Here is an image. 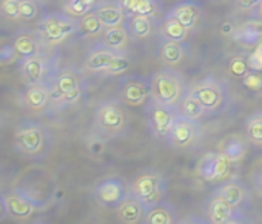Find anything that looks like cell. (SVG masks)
I'll list each match as a JSON object with an SVG mask.
<instances>
[{
    "label": "cell",
    "instance_id": "obj_1",
    "mask_svg": "<svg viewBox=\"0 0 262 224\" xmlns=\"http://www.w3.org/2000/svg\"><path fill=\"white\" fill-rule=\"evenodd\" d=\"M94 135L103 141H111L122 136L128 127V113L125 104L119 99L102 102L94 113Z\"/></svg>",
    "mask_w": 262,
    "mask_h": 224
},
{
    "label": "cell",
    "instance_id": "obj_2",
    "mask_svg": "<svg viewBox=\"0 0 262 224\" xmlns=\"http://www.w3.org/2000/svg\"><path fill=\"white\" fill-rule=\"evenodd\" d=\"M14 146L22 155L33 159H40L51 150L53 136L42 124L34 121H24L16 127Z\"/></svg>",
    "mask_w": 262,
    "mask_h": 224
},
{
    "label": "cell",
    "instance_id": "obj_3",
    "mask_svg": "<svg viewBox=\"0 0 262 224\" xmlns=\"http://www.w3.org/2000/svg\"><path fill=\"white\" fill-rule=\"evenodd\" d=\"M167 178L162 172L155 169H145L139 172L129 186V193L135 195L147 209L164 201L167 196Z\"/></svg>",
    "mask_w": 262,
    "mask_h": 224
},
{
    "label": "cell",
    "instance_id": "obj_4",
    "mask_svg": "<svg viewBox=\"0 0 262 224\" xmlns=\"http://www.w3.org/2000/svg\"><path fill=\"white\" fill-rule=\"evenodd\" d=\"M190 93L202 104L207 111V116H214L228 108L230 93L221 80L214 77H207L188 87Z\"/></svg>",
    "mask_w": 262,
    "mask_h": 224
},
{
    "label": "cell",
    "instance_id": "obj_5",
    "mask_svg": "<svg viewBox=\"0 0 262 224\" xmlns=\"http://www.w3.org/2000/svg\"><path fill=\"white\" fill-rule=\"evenodd\" d=\"M151 97L161 104L178 107L179 100L182 99L187 85L184 84L182 76L171 70L162 68L151 76Z\"/></svg>",
    "mask_w": 262,
    "mask_h": 224
},
{
    "label": "cell",
    "instance_id": "obj_6",
    "mask_svg": "<svg viewBox=\"0 0 262 224\" xmlns=\"http://www.w3.org/2000/svg\"><path fill=\"white\" fill-rule=\"evenodd\" d=\"M50 88L53 105L57 108H65L80 100L83 94V80L79 71L65 68L57 73Z\"/></svg>",
    "mask_w": 262,
    "mask_h": 224
},
{
    "label": "cell",
    "instance_id": "obj_7",
    "mask_svg": "<svg viewBox=\"0 0 262 224\" xmlns=\"http://www.w3.org/2000/svg\"><path fill=\"white\" fill-rule=\"evenodd\" d=\"M85 67L93 73H105L110 76L122 74L129 68V60L125 53L114 51L103 44L93 47L85 59Z\"/></svg>",
    "mask_w": 262,
    "mask_h": 224
},
{
    "label": "cell",
    "instance_id": "obj_8",
    "mask_svg": "<svg viewBox=\"0 0 262 224\" xmlns=\"http://www.w3.org/2000/svg\"><path fill=\"white\" fill-rule=\"evenodd\" d=\"M198 175L210 184H222L237 178V164L225 158L221 152H210L198 162Z\"/></svg>",
    "mask_w": 262,
    "mask_h": 224
},
{
    "label": "cell",
    "instance_id": "obj_9",
    "mask_svg": "<svg viewBox=\"0 0 262 224\" xmlns=\"http://www.w3.org/2000/svg\"><path fill=\"white\" fill-rule=\"evenodd\" d=\"M77 19L59 13L47 14L37 25V33L43 44L57 45L77 33Z\"/></svg>",
    "mask_w": 262,
    "mask_h": 224
},
{
    "label": "cell",
    "instance_id": "obj_10",
    "mask_svg": "<svg viewBox=\"0 0 262 224\" xmlns=\"http://www.w3.org/2000/svg\"><path fill=\"white\" fill-rule=\"evenodd\" d=\"M178 107H171V105H165L161 104L158 100H155L153 97H150V100L147 102V123L148 127L151 130V133L155 135V138L161 139V141H168L171 130L174 127V123L178 119Z\"/></svg>",
    "mask_w": 262,
    "mask_h": 224
},
{
    "label": "cell",
    "instance_id": "obj_11",
    "mask_svg": "<svg viewBox=\"0 0 262 224\" xmlns=\"http://www.w3.org/2000/svg\"><path fill=\"white\" fill-rule=\"evenodd\" d=\"M129 193V189L126 187L125 181L119 176H108L100 179L94 189L93 196L96 202L106 209H116Z\"/></svg>",
    "mask_w": 262,
    "mask_h": 224
},
{
    "label": "cell",
    "instance_id": "obj_12",
    "mask_svg": "<svg viewBox=\"0 0 262 224\" xmlns=\"http://www.w3.org/2000/svg\"><path fill=\"white\" fill-rule=\"evenodd\" d=\"M202 138V126L201 121H193L178 115L171 135L168 138V144L178 150H188L194 147Z\"/></svg>",
    "mask_w": 262,
    "mask_h": 224
},
{
    "label": "cell",
    "instance_id": "obj_13",
    "mask_svg": "<svg viewBox=\"0 0 262 224\" xmlns=\"http://www.w3.org/2000/svg\"><path fill=\"white\" fill-rule=\"evenodd\" d=\"M151 97V84L141 76L123 77L119 84V99L129 107H141Z\"/></svg>",
    "mask_w": 262,
    "mask_h": 224
},
{
    "label": "cell",
    "instance_id": "obj_14",
    "mask_svg": "<svg viewBox=\"0 0 262 224\" xmlns=\"http://www.w3.org/2000/svg\"><path fill=\"white\" fill-rule=\"evenodd\" d=\"M213 195L221 196L230 206H233L236 210H241V212L248 210L250 206H251V193H250V189H248L247 184H244L237 178L219 184V187L214 189Z\"/></svg>",
    "mask_w": 262,
    "mask_h": 224
},
{
    "label": "cell",
    "instance_id": "obj_15",
    "mask_svg": "<svg viewBox=\"0 0 262 224\" xmlns=\"http://www.w3.org/2000/svg\"><path fill=\"white\" fill-rule=\"evenodd\" d=\"M8 215L14 219H28L37 209H40V202L27 190L14 189L5 193Z\"/></svg>",
    "mask_w": 262,
    "mask_h": 224
},
{
    "label": "cell",
    "instance_id": "obj_16",
    "mask_svg": "<svg viewBox=\"0 0 262 224\" xmlns=\"http://www.w3.org/2000/svg\"><path fill=\"white\" fill-rule=\"evenodd\" d=\"M114 210L120 224H141L144 222L147 207L135 195L128 193L126 198Z\"/></svg>",
    "mask_w": 262,
    "mask_h": 224
},
{
    "label": "cell",
    "instance_id": "obj_17",
    "mask_svg": "<svg viewBox=\"0 0 262 224\" xmlns=\"http://www.w3.org/2000/svg\"><path fill=\"white\" fill-rule=\"evenodd\" d=\"M93 11L97 14L103 27H117L125 25L126 22V14L120 7L119 0H100Z\"/></svg>",
    "mask_w": 262,
    "mask_h": 224
},
{
    "label": "cell",
    "instance_id": "obj_18",
    "mask_svg": "<svg viewBox=\"0 0 262 224\" xmlns=\"http://www.w3.org/2000/svg\"><path fill=\"white\" fill-rule=\"evenodd\" d=\"M231 39L244 47H253L262 42V21L250 19L236 25Z\"/></svg>",
    "mask_w": 262,
    "mask_h": 224
},
{
    "label": "cell",
    "instance_id": "obj_19",
    "mask_svg": "<svg viewBox=\"0 0 262 224\" xmlns=\"http://www.w3.org/2000/svg\"><path fill=\"white\" fill-rule=\"evenodd\" d=\"M204 209H205V216H207L208 224H227V221L237 212L225 199L213 193L207 199Z\"/></svg>",
    "mask_w": 262,
    "mask_h": 224
},
{
    "label": "cell",
    "instance_id": "obj_20",
    "mask_svg": "<svg viewBox=\"0 0 262 224\" xmlns=\"http://www.w3.org/2000/svg\"><path fill=\"white\" fill-rule=\"evenodd\" d=\"M14 48L20 59L40 56L42 54V39L39 34L31 31H19L11 37Z\"/></svg>",
    "mask_w": 262,
    "mask_h": 224
},
{
    "label": "cell",
    "instance_id": "obj_21",
    "mask_svg": "<svg viewBox=\"0 0 262 224\" xmlns=\"http://www.w3.org/2000/svg\"><path fill=\"white\" fill-rule=\"evenodd\" d=\"M47 65H48L47 59L42 54L20 59V74L27 82V85H36L45 82Z\"/></svg>",
    "mask_w": 262,
    "mask_h": 224
},
{
    "label": "cell",
    "instance_id": "obj_22",
    "mask_svg": "<svg viewBox=\"0 0 262 224\" xmlns=\"http://www.w3.org/2000/svg\"><path fill=\"white\" fill-rule=\"evenodd\" d=\"M168 14L173 16V17H176L188 30H193L201 22L202 8L196 2H191V0H185V2H179L178 5H174Z\"/></svg>",
    "mask_w": 262,
    "mask_h": 224
},
{
    "label": "cell",
    "instance_id": "obj_23",
    "mask_svg": "<svg viewBox=\"0 0 262 224\" xmlns=\"http://www.w3.org/2000/svg\"><path fill=\"white\" fill-rule=\"evenodd\" d=\"M100 37H102L100 44H103L105 47H108L114 51H119V53H125L129 48L131 39H133L125 25L105 27Z\"/></svg>",
    "mask_w": 262,
    "mask_h": 224
},
{
    "label": "cell",
    "instance_id": "obj_24",
    "mask_svg": "<svg viewBox=\"0 0 262 224\" xmlns=\"http://www.w3.org/2000/svg\"><path fill=\"white\" fill-rule=\"evenodd\" d=\"M22 99H24V104L30 110L40 111L51 102V88L45 82L28 85V88L22 94Z\"/></svg>",
    "mask_w": 262,
    "mask_h": 224
},
{
    "label": "cell",
    "instance_id": "obj_25",
    "mask_svg": "<svg viewBox=\"0 0 262 224\" xmlns=\"http://www.w3.org/2000/svg\"><path fill=\"white\" fill-rule=\"evenodd\" d=\"M144 224H178V215L173 204L164 199L159 204L147 209Z\"/></svg>",
    "mask_w": 262,
    "mask_h": 224
},
{
    "label": "cell",
    "instance_id": "obj_26",
    "mask_svg": "<svg viewBox=\"0 0 262 224\" xmlns=\"http://www.w3.org/2000/svg\"><path fill=\"white\" fill-rule=\"evenodd\" d=\"M126 17L129 16H150L156 17L159 14V0H119Z\"/></svg>",
    "mask_w": 262,
    "mask_h": 224
},
{
    "label": "cell",
    "instance_id": "obj_27",
    "mask_svg": "<svg viewBox=\"0 0 262 224\" xmlns=\"http://www.w3.org/2000/svg\"><path fill=\"white\" fill-rule=\"evenodd\" d=\"M125 27L128 28L133 39L144 40L153 36L155 28H156V21L155 17H150V16H129L126 17Z\"/></svg>",
    "mask_w": 262,
    "mask_h": 224
},
{
    "label": "cell",
    "instance_id": "obj_28",
    "mask_svg": "<svg viewBox=\"0 0 262 224\" xmlns=\"http://www.w3.org/2000/svg\"><path fill=\"white\" fill-rule=\"evenodd\" d=\"M158 56L162 64L167 65H178L185 59V47L184 42H176V40H168L164 39L159 44L158 48Z\"/></svg>",
    "mask_w": 262,
    "mask_h": 224
},
{
    "label": "cell",
    "instance_id": "obj_29",
    "mask_svg": "<svg viewBox=\"0 0 262 224\" xmlns=\"http://www.w3.org/2000/svg\"><path fill=\"white\" fill-rule=\"evenodd\" d=\"M178 113L184 118L193 119V121H202L207 116V111L202 107V104L190 93L188 87L182 96V99L178 104Z\"/></svg>",
    "mask_w": 262,
    "mask_h": 224
},
{
    "label": "cell",
    "instance_id": "obj_30",
    "mask_svg": "<svg viewBox=\"0 0 262 224\" xmlns=\"http://www.w3.org/2000/svg\"><path fill=\"white\" fill-rule=\"evenodd\" d=\"M247 142H248L247 139H242L237 135H230L219 144L217 152H221L225 158L237 164L247 155Z\"/></svg>",
    "mask_w": 262,
    "mask_h": 224
},
{
    "label": "cell",
    "instance_id": "obj_31",
    "mask_svg": "<svg viewBox=\"0 0 262 224\" xmlns=\"http://www.w3.org/2000/svg\"><path fill=\"white\" fill-rule=\"evenodd\" d=\"M188 28L184 27L176 17L167 14V17L164 19V22L159 27V33L164 39L168 40H176V42H185L187 36H188Z\"/></svg>",
    "mask_w": 262,
    "mask_h": 224
},
{
    "label": "cell",
    "instance_id": "obj_32",
    "mask_svg": "<svg viewBox=\"0 0 262 224\" xmlns=\"http://www.w3.org/2000/svg\"><path fill=\"white\" fill-rule=\"evenodd\" d=\"M77 33L83 37H97L102 36L105 27L100 22V19L97 17V14L94 11H90L88 14L82 16L80 19H77Z\"/></svg>",
    "mask_w": 262,
    "mask_h": 224
},
{
    "label": "cell",
    "instance_id": "obj_33",
    "mask_svg": "<svg viewBox=\"0 0 262 224\" xmlns=\"http://www.w3.org/2000/svg\"><path fill=\"white\" fill-rule=\"evenodd\" d=\"M244 135L245 139L256 146L262 147V111L253 113L244 124Z\"/></svg>",
    "mask_w": 262,
    "mask_h": 224
},
{
    "label": "cell",
    "instance_id": "obj_34",
    "mask_svg": "<svg viewBox=\"0 0 262 224\" xmlns=\"http://www.w3.org/2000/svg\"><path fill=\"white\" fill-rule=\"evenodd\" d=\"M228 73L237 79H244L245 76H248L251 73V68L248 65V54L241 53L233 56L228 62Z\"/></svg>",
    "mask_w": 262,
    "mask_h": 224
},
{
    "label": "cell",
    "instance_id": "obj_35",
    "mask_svg": "<svg viewBox=\"0 0 262 224\" xmlns=\"http://www.w3.org/2000/svg\"><path fill=\"white\" fill-rule=\"evenodd\" d=\"M63 10L68 16L74 19H80L82 16L88 14L94 8L90 4H86L85 0H63Z\"/></svg>",
    "mask_w": 262,
    "mask_h": 224
},
{
    "label": "cell",
    "instance_id": "obj_36",
    "mask_svg": "<svg viewBox=\"0 0 262 224\" xmlns=\"http://www.w3.org/2000/svg\"><path fill=\"white\" fill-rule=\"evenodd\" d=\"M19 59L20 57L14 48L13 40L11 39H0V67L11 65Z\"/></svg>",
    "mask_w": 262,
    "mask_h": 224
},
{
    "label": "cell",
    "instance_id": "obj_37",
    "mask_svg": "<svg viewBox=\"0 0 262 224\" xmlns=\"http://www.w3.org/2000/svg\"><path fill=\"white\" fill-rule=\"evenodd\" d=\"M0 14L7 21H20V0H0Z\"/></svg>",
    "mask_w": 262,
    "mask_h": 224
},
{
    "label": "cell",
    "instance_id": "obj_38",
    "mask_svg": "<svg viewBox=\"0 0 262 224\" xmlns=\"http://www.w3.org/2000/svg\"><path fill=\"white\" fill-rule=\"evenodd\" d=\"M40 14L37 0H20V21L31 22Z\"/></svg>",
    "mask_w": 262,
    "mask_h": 224
},
{
    "label": "cell",
    "instance_id": "obj_39",
    "mask_svg": "<svg viewBox=\"0 0 262 224\" xmlns=\"http://www.w3.org/2000/svg\"><path fill=\"white\" fill-rule=\"evenodd\" d=\"M248 65L251 71H260L262 70V42L256 45V48L248 54Z\"/></svg>",
    "mask_w": 262,
    "mask_h": 224
},
{
    "label": "cell",
    "instance_id": "obj_40",
    "mask_svg": "<svg viewBox=\"0 0 262 224\" xmlns=\"http://www.w3.org/2000/svg\"><path fill=\"white\" fill-rule=\"evenodd\" d=\"M242 82L251 91H260L262 90V76L257 71H251L248 76H245L242 79Z\"/></svg>",
    "mask_w": 262,
    "mask_h": 224
},
{
    "label": "cell",
    "instance_id": "obj_41",
    "mask_svg": "<svg viewBox=\"0 0 262 224\" xmlns=\"http://www.w3.org/2000/svg\"><path fill=\"white\" fill-rule=\"evenodd\" d=\"M251 184L259 196H262V162H259L251 173Z\"/></svg>",
    "mask_w": 262,
    "mask_h": 224
},
{
    "label": "cell",
    "instance_id": "obj_42",
    "mask_svg": "<svg viewBox=\"0 0 262 224\" xmlns=\"http://www.w3.org/2000/svg\"><path fill=\"white\" fill-rule=\"evenodd\" d=\"M105 142H106V141H103L102 138L93 135L91 139H90V142H88V150H90L93 155H100V153H103Z\"/></svg>",
    "mask_w": 262,
    "mask_h": 224
},
{
    "label": "cell",
    "instance_id": "obj_43",
    "mask_svg": "<svg viewBox=\"0 0 262 224\" xmlns=\"http://www.w3.org/2000/svg\"><path fill=\"white\" fill-rule=\"evenodd\" d=\"M227 224H251V221L245 216L244 212L237 210V212L227 221Z\"/></svg>",
    "mask_w": 262,
    "mask_h": 224
},
{
    "label": "cell",
    "instance_id": "obj_44",
    "mask_svg": "<svg viewBox=\"0 0 262 224\" xmlns=\"http://www.w3.org/2000/svg\"><path fill=\"white\" fill-rule=\"evenodd\" d=\"M178 224H208V221H207V219H204V218H201V216L193 215V216H187V218H184L182 221H178Z\"/></svg>",
    "mask_w": 262,
    "mask_h": 224
},
{
    "label": "cell",
    "instance_id": "obj_45",
    "mask_svg": "<svg viewBox=\"0 0 262 224\" xmlns=\"http://www.w3.org/2000/svg\"><path fill=\"white\" fill-rule=\"evenodd\" d=\"M259 2H260V0H237V7L241 10L248 11V10H253Z\"/></svg>",
    "mask_w": 262,
    "mask_h": 224
},
{
    "label": "cell",
    "instance_id": "obj_46",
    "mask_svg": "<svg viewBox=\"0 0 262 224\" xmlns=\"http://www.w3.org/2000/svg\"><path fill=\"white\" fill-rule=\"evenodd\" d=\"M8 215V209H7V201H5V195L0 193V221H4Z\"/></svg>",
    "mask_w": 262,
    "mask_h": 224
},
{
    "label": "cell",
    "instance_id": "obj_47",
    "mask_svg": "<svg viewBox=\"0 0 262 224\" xmlns=\"http://www.w3.org/2000/svg\"><path fill=\"white\" fill-rule=\"evenodd\" d=\"M234 28H236V25H233V24H230V22H225V24H222L221 31H222V34H225V36H230V37H231V34H233V31H234Z\"/></svg>",
    "mask_w": 262,
    "mask_h": 224
},
{
    "label": "cell",
    "instance_id": "obj_48",
    "mask_svg": "<svg viewBox=\"0 0 262 224\" xmlns=\"http://www.w3.org/2000/svg\"><path fill=\"white\" fill-rule=\"evenodd\" d=\"M253 11V17L254 19H259V21H262V0H260V2L251 10Z\"/></svg>",
    "mask_w": 262,
    "mask_h": 224
},
{
    "label": "cell",
    "instance_id": "obj_49",
    "mask_svg": "<svg viewBox=\"0 0 262 224\" xmlns=\"http://www.w3.org/2000/svg\"><path fill=\"white\" fill-rule=\"evenodd\" d=\"M36 224H45V222H36Z\"/></svg>",
    "mask_w": 262,
    "mask_h": 224
}]
</instances>
